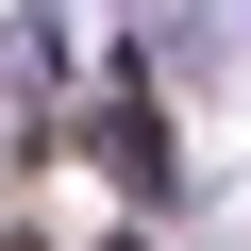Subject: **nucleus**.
Returning <instances> with one entry per match:
<instances>
[{
    "label": "nucleus",
    "mask_w": 251,
    "mask_h": 251,
    "mask_svg": "<svg viewBox=\"0 0 251 251\" xmlns=\"http://www.w3.org/2000/svg\"><path fill=\"white\" fill-rule=\"evenodd\" d=\"M100 117H117V168H134V184H168V134H151V67H117V100H100Z\"/></svg>",
    "instance_id": "1"
}]
</instances>
